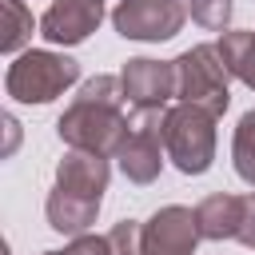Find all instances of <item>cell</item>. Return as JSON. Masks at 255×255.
<instances>
[{"label": "cell", "mask_w": 255, "mask_h": 255, "mask_svg": "<svg viewBox=\"0 0 255 255\" xmlns=\"http://www.w3.org/2000/svg\"><path fill=\"white\" fill-rule=\"evenodd\" d=\"M243 199H247V203H243V227H239V243L255 251V191H251V195H243Z\"/></svg>", "instance_id": "ac0fdd59"}, {"label": "cell", "mask_w": 255, "mask_h": 255, "mask_svg": "<svg viewBox=\"0 0 255 255\" xmlns=\"http://www.w3.org/2000/svg\"><path fill=\"white\" fill-rule=\"evenodd\" d=\"M219 56L227 64V72L247 84L255 92V28H235V32H223L219 40Z\"/></svg>", "instance_id": "4fadbf2b"}, {"label": "cell", "mask_w": 255, "mask_h": 255, "mask_svg": "<svg viewBox=\"0 0 255 255\" xmlns=\"http://www.w3.org/2000/svg\"><path fill=\"white\" fill-rule=\"evenodd\" d=\"M231 163H235V175L243 183L255 187V108L239 116L235 124V139H231Z\"/></svg>", "instance_id": "9a60e30c"}, {"label": "cell", "mask_w": 255, "mask_h": 255, "mask_svg": "<svg viewBox=\"0 0 255 255\" xmlns=\"http://www.w3.org/2000/svg\"><path fill=\"white\" fill-rule=\"evenodd\" d=\"M68 251L72 255H112V243H108V235H76L72 243H68Z\"/></svg>", "instance_id": "e0dca14e"}, {"label": "cell", "mask_w": 255, "mask_h": 255, "mask_svg": "<svg viewBox=\"0 0 255 255\" xmlns=\"http://www.w3.org/2000/svg\"><path fill=\"white\" fill-rule=\"evenodd\" d=\"M0 12H4V28H0V52H20L28 40H32V8H24V0H0Z\"/></svg>", "instance_id": "5bb4252c"}, {"label": "cell", "mask_w": 255, "mask_h": 255, "mask_svg": "<svg viewBox=\"0 0 255 255\" xmlns=\"http://www.w3.org/2000/svg\"><path fill=\"white\" fill-rule=\"evenodd\" d=\"M80 80V64L52 48H28L20 52L4 72V92L16 104H52Z\"/></svg>", "instance_id": "7a4b0ae2"}, {"label": "cell", "mask_w": 255, "mask_h": 255, "mask_svg": "<svg viewBox=\"0 0 255 255\" xmlns=\"http://www.w3.org/2000/svg\"><path fill=\"white\" fill-rule=\"evenodd\" d=\"M163 151L183 175H203L215 163V116L195 104H171L163 112Z\"/></svg>", "instance_id": "277c9868"}, {"label": "cell", "mask_w": 255, "mask_h": 255, "mask_svg": "<svg viewBox=\"0 0 255 255\" xmlns=\"http://www.w3.org/2000/svg\"><path fill=\"white\" fill-rule=\"evenodd\" d=\"M104 20V0H52L40 16V36L56 48L84 44Z\"/></svg>", "instance_id": "9c48e42d"}, {"label": "cell", "mask_w": 255, "mask_h": 255, "mask_svg": "<svg viewBox=\"0 0 255 255\" xmlns=\"http://www.w3.org/2000/svg\"><path fill=\"white\" fill-rule=\"evenodd\" d=\"M108 243H112V255H143V223L120 219L108 231Z\"/></svg>", "instance_id": "2e32d148"}, {"label": "cell", "mask_w": 255, "mask_h": 255, "mask_svg": "<svg viewBox=\"0 0 255 255\" xmlns=\"http://www.w3.org/2000/svg\"><path fill=\"white\" fill-rule=\"evenodd\" d=\"M44 255H72V251H68V247H64V251H44Z\"/></svg>", "instance_id": "d6986e66"}, {"label": "cell", "mask_w": 255, "mask_h": 255, "mask_svg": "<svg viewBox=\"0 0 255 255\" xmlns=\"http://www.w3.org/2000/svg\"><path fill=\"white\" fill-rule=\"evenodd\" d=\"M243 195H231V191H215L207 199H199L195 207V219H199V235L203 239H239V227H243Z\"/></svg>", "instance_id": "7c38bea8"}, {"label": "cell", "mask_w": 255, "mask_h": 255, "mask_svg": "<svg viewBox=\"0 0 255 255\" xmlns=\"http://www.w3.org/2000/svg\"><path fill=\"white\" fill-rule=\"evenodd\" d=\"M171 64H175L179 104L207 108L219 120L227 112V104H231V72H227L223 56H219V44H195V48L179 52Z\"/></svg>", "instance_id": "3957f363"}, {"label": "cell", "mask_w": 255, "mask_h": 255, "mask_svg": "<svg viewBox=\"0 0 255 255\" xmlns=\"http://www.w3.org/2000/svg\"><path fill=\"white\" fill-rule=\"evenodd\" d=\"M187 24V0H116L112 8V28L124 40L139 44H159L179 36Z\"/></svg>", "instance_id": "8992f818"}, {"label": "cell", "mask_w": 255, "mask_h": 255, "mask_svg": "<svg viewBox=\"0 0 255 255\" xmlns=\"http://www.w3.org/2000/svg\"><path fill=\"white\" fill-rule=\"evenodd\" d=\"M44 215H48V227H52V231L76 239V235H88V227L96 223L100 199H84V195H72V191L52 187L48 199H44Z\"/></svg>", "instance_id": "8fae6325"}, {"label": "cell", "mask_w": 255, "mask_h": 255, "mask_svg": "<svg viewBox=\"0 0 255 255\" xmlns=\"http://www.w3.org/2000/svg\"><path fill=\"white\" fill-rule=\"evenodd\" d=\"M199 219L191 207L167 203L143 223V255H195L199 247Z\"/></svg>", "instance_id": "52a82bcc"}, {"label": "cell", "mask_w": 255, "mask_h": 255, "mask_svg": "<svg viewBox=\"0 0 255 255\" xmlns=\"http://www.w3.org/2000/svg\"><path fill=\"white\" fill-rule=\"evenodd\" d=\"M120 84H124V96H128L131 108H159V112H167V104L175 100V64L171 60L135 56V60L124 64Z\"/></svg>", "instance_id": "ba28073f"}, {"label": "cell", "mask_w": 255, "mask_h": 255, "mask_svg": "<svg viewBox=\"0 0 255 255\" xmlns=\"http://www.w3.org/2000/svg\"><path fill=\"white\" fill-rule=\"evenodd\" d=\"M120 171L131 183H155L163 171V112L159 108H131L128 112V135L116 151Z\"/></svg>", "instance_id": "5b68a950"}, {"label": "cell", "mask_w": 255, "mask_h": 255, "mask_svg": "<svg viewBox=\"0 0 255 255\" xmlns=\"http://www.w3.org/2000/svg\"><path fill=\"white\" fill-rule=\"evenodd\" d=\"M56 135L68 147L96 151V155H116L124 135H128V96H124L120 76L84 80L80 96L60 112Z\"/></svg>", "instance_id": "6da1fadb"}, {"label": "cell", "mask_w": 255, "mask_h": 255, "mask_svg": "<svg viewBox=\"0 0 255 255\" xmlns=\"http://www.w3.org/2000/svg\"><path fill=\"white\" fill-rule=\"evenodd\" d=\"M108 179H112L108 155H96V151L68 147V151H64V159L56 163V183H52V187H60V191H72V195H84V199H100V203H104Z\"/></svg>", "instance_id": "30bf717a"}]
</instances>
